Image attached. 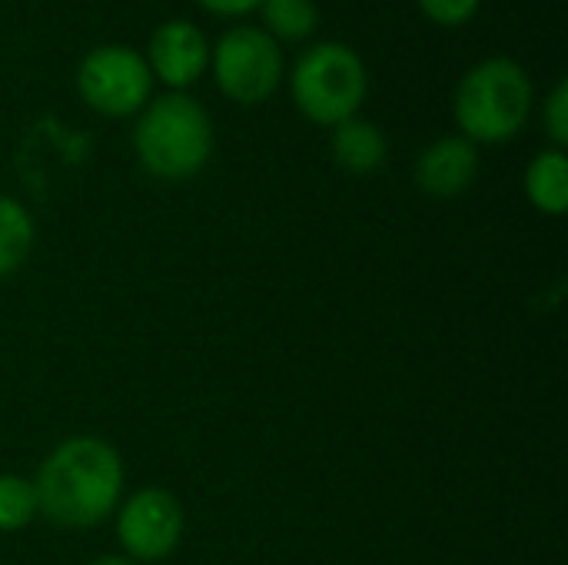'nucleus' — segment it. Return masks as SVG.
I'll return each mask as SVG.
<instances>
[{"label":"nucleus","instance_id":"obj_5","mask_svg":"<svg viewBox=\"0 0 568 565\" xmlns=\"http://www.w3.org/2000/svg\"><path fill=\"white\" fill-rule=\"evenodd\" d=\"M283 73V53L276 37L263 27L236 23L220 33L213 47V77L226 97L236 103H260L266 100Z\"/></svg>","mask_w":568,"mask_h":565},{"label":"nucleus","instance_id":"obj_16","mask_svg":"<svg viewBox=\"0 0 568 565\" xmlns=\"http://www.w3.org/2000/svg\"><path fill=\"white\" fill-rule=\"evenodd\" d=\"M419 7L426 10L429 20L453 27V23H466L476 13L479 0H419Z\"/></svg>","mask_w":568,"mask_h":565},{"label":"nucleus","instance_id":"obj_14","mask_svg":"<svg viewBox=\"0 0 568 565\" xmlns=\"http://www.w3.org/2000/svg\"><path fill=\"white\" fill-rule=\"evenodd\" d=\"M37 519L33 480L17 473H0V533H20Z\"/></svg>","mask_w":568,"mask_h":565},{"label":"nucleus","instance_id":"obj_15","mask_svg":"<svg viewBox=\"0 0 568 565\" xmlns=\"http://www.w3.org/2000/svg\"><path fill=\"white\" fill-rule=\"evenodd\" d=\"M546 130L556 140V147L562 150L568 143V83L559 80L546 100Z\"/></svg>","mask_w":568,"mask_h":565},{"label":"nucleus","instance_id":"obj_8","mask_svg":"<svg viewBox=\"0 0 568 565\" xmlns=\"http://www.w3.org/2000/svg\"><path fill=\"white\" fill-rule=\"evenodd\" d=\"M146 63H150V73H156L170 87H186L206 70L210 43L196 23L166 20L153 30L146 43Z\"/></svg>","mask_w":568,"mask_h":565},{"label":"nucleus","instance_id":"obj_3","mask_svg":"<svg viewBox=\"0 0 568 565\" xmlns=\"http://www.w3.org/2000/svg\"><path fill=\"white\" fill-rule=\"evenodd\" d=\"M532 107V80L513 57L479 60L456 87L453 113L469 143L513 140Z\"/></svg>","mask_w":568,"mask_h":565},{"label":"nucleus","instance_id":"obj_7","mask_svg":"<svg viewBox=\"0 0 568 565\" xmlns=\"http://www.w3.org/2000/svg\"><path fill=\"white\" fill-rule=\"evenodd\" d=\"M183 506L170 490L146 486L116 506V539L133 563H160L183 539Z\"/></svg>","mask_w":568,"mask_h":565},{"label":"nucleus","instance_id":"obj_11","mask_svg":"<svg viewBox=\"0 0 568 565\" xmlns=\"http://www.w3.org/2000/svg\"><path fill=\"white\" fill-rule=\"evenodd\" d=\"M526 196L529 203L546 213L559 216L568 206V160L559 147L542 150L526 167Z\"/></svg>","mask_w":568,"mask_h":565},{"label":"nucleus","instance_id":"obj_17","mask_svg":"<svg viewBox=\"0 0 568 565\" xmlns=\"http://www.w3.org/2000/svg\"><path fill=\"white\" fill-rule=\"evenodd\" d=\"M200 3L216 13H246V10L260 7V0H200Z\"/></svg>","mask_w":568,"mask_h":565},{"label":"nucleus","instance_id":"obj_13","mask_svg":"<svg viewBox=\"0 0 568 565\" xmlns=\"http://www.w3.org/2000/svg\"><path fill=\"white\" fill-rule=\"evenodd\" d=\"M263 10V23L266 33L273 37H286V40H300L306 33H313L320 10L313 0H260Z\"/></svg>","mask_w":568,"mask_h":565},{"label":"nucleus","instance_id":"obj_10","mask_svg":"<svg viewBox=\"0 0 568 565\" xmlns=\"http://www.w3.org/2000/svg\"><path fill=\"white\" fill-rule=\"evenodd\" d=\"M333 157L346 173H373L386 160V137L373 120L346 117L333 127Z\"/></svg>","mask_w":568,"mask_h":565},{"label":"nucleus","instance_id":"obj_18","mask_svg":"<svg viewBox=\"0 0 568 565\" xmlns=\"http://www.w3.org/2000/svg\"><path fill=\"white\" fill-rule=\"evenodd\" d=\"M87 565H140L133 563V559H126V556H100V559H93V563Z\"/></svg>","mask_w":568,"mask_h":565},{"label":"nucleus","instance_id":"obj_1","mask_svg":"<svg viewBox=\"0 0 568 565\" xmlns=\"http://www.w3.org/2000/svg\"><path fill=\"white\" fill-rule=\"evenodd\" d=\"M123 480V460L106 440L70 436L40 463L37 513L63 529H90L116 513Z\"/></svg>","mask_w":568,"mask_h":565},{"label":"nucleus","instance_id":"obj_6","mask_svg":"<svg viewBox=\"0 0 568 565\" xmlns=\"http://www.w3.org/2000/svg\"><path fill=\"white\" fill-rule=\"evenodd\" d=\"M77 87L93 110L110 117H126L146 103L153 73L140 50L126 43H100L80 60Z\"/></svg>","mask_w":568,"mask_h":565},{"label":"nucleus","instance_id":"obj_9","mask_svg":"<svg viewBox=\"0 0 568 565\" xmlns=\"http://www.w3.org/2000/svg\"><path fill=\"white\" fill-rule=\"evenodd\" d=\"M476 173H479V153L476 143H469L466 137H439L416 160V183L423 193L436 200L466 193L476 183Z\"/></svg>","mask_w":568,"mask_h":565},{"label":"nucleus","instance_id":"obj_4","mask_svg":"<svg viewBox=\"0 0 568 565\" xmlns=\"http://www.w3.org/2000/svg\"><path fill=\"white\" fill-rule=\"evenodd\" d=\"M296 107L316 120V123H339L346 117H356L363 97H366V63L363 57L339 43H313L293 67L290 77Z\"/></svg>","mask_w":568,"mask_h":565},{"label":"nucleus","instance_id":"obj_2","mask_svg":"<svg viewBox=\"0 0 568 565\" xmlns=\"http://www.w3.org/2000/svg\"><path fill=\"white\" fill-rule=\"evenodd\" d=\"M140 163L160 180H186L200 173L213 153V123L203 103L173 90L146 103L133 127Z\"/></svg>","mask_w":568,"mask_h":565},{"label":"nucleus","instance_id":"obj_12","mask_svg":"<svg viewBox=\"0 0 568 565\" xmlns=\"http://www.w3.org/2000/svg\"><path fill=\"white\" fill-rule=\"evenodd\" d=\"M33 246V216L30 210L13 200L0 196V280L13 276Z\"/></svg>","mask_w":568,"mask_h":565}]
</instances>
